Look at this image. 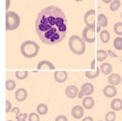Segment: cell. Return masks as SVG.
Masks as SVG:
<instances>
[{"mask_svg":"<svg viewBox=\"0 0 122 121\" xmlns=\"http://www.w3.org/2000/svg\"><path fill=\"white\" fill-rule=\"evenodd\" d=\"M35 26L41 42L52 45L61 42L65 38L68 21L60 8L50 5L39 12Z\"/></svg>","mask_w":122,"mask_h":121,"instance_id":"1","label":"cell"},{"mask_svg":"<svg viewBox=\"0 0 122 121\" xmlns=\"http://www.w3.org/2000/svg\"><path fill=\"white\" fill-rule=\"evenodd\" d=\"M39 45L33 41H25L21 44L20 51L24 57L27 58H35L39 53Z\"/></svg>","mask_w":122,"mask_h":121,"instance_id":"2","label":"cell"},{"mask_svg":"<svg viewBox=\"0 0 122 121\" xmlns=\"http://www.w3.org/2000/svg\"><path fill=\"white\" fill-rule=\"evenodd\" d=\"M85 40L78 35H72L68 41V46L73 53L77 55H81L85 52L86 45Z\"/></svg>","mask_w":122,"mask_h":121,"instance_id":"3","label":"cell"},{"mask_svg":"<svg viewBox=\"0 0 122 121\" xmlns=\"http://www.w3.org/2000/svg\"><path fill=\"white\" fill-rule=\"evenodd\" d=\"M20 25V17L15 12H6L5 28L7 31L15 30Z\"/></svg>","mask_w":122,"mask_h":121,"instance_id":"4","label":"cell"},{"mask_svg":"<svg viewBox=\"0 0 122 121\" xmlns=\"http://www.w3.org/2000/svg\"><path fill=\"white\" fill-rule=\"evenodd\" d=\"M82 39L86 42L93 43L95 41V29L85 27L82 32Z\"/></svg>","mask_w":122,"mask_h":121,"instance_id":"5","label":"cell"},{"mask_svg":"<svg viewBox=\"0 0 122 121\" xmlns=\"http://www.w3.org/2000/svg\"><path fill=\"white\" fill-rule=\"evenodd\" d=\"M84 22L89 28L95 29V10L91 9L86 12L84 16Z\"/></svg>","mask_w":122,"mask_h":121,"instance_id":"6","label":"cell"},{"mask_svg":"<svg viewBox=\"0 0 122 121\" xmlns=\"http://www.w3.org/2000/svg\"><path fill=\"white\" fill-rule=\"evenodd\" d=\"M94 86L91 83H85L81 87V91L78 93V98H81L83 97H88L94 92Z\"/></svg>","mask_w":122,"mask_h":121,"instance_id":"7","label":"cell"},{"mask_svg":"<svg viewBox=\"0 0 122 121\" xmlns=\"http://www.w3.org/2000/svg\"><path fill=\"white\" fill-rule=\"evenodd\" d=\"M78 89L75 85H69L65 89V95L69 99H74L78 94Z\"/></svg>","mask_w":122,"mask_h":121,"instance_id":"8","label":"cell"},{"mask_svg":"<svg viewBox=\"0 0 122 121\" xmlns=\"http://www.w3.org/2000/svg\"><path fill=\"white\" fill-rule=\"evenodd\" d=\"M103 93L104 95L106 97L108 98H112L114 97L117 94V89L115 87V86L114 85H107L104 87L103 90Z\"/></svg>","mask_w":122,"mask_h":121,"instance_id":"9","label":"cell"},{"mask_svg":"<svg viewBox=\"0 0 122 121\" xmlns=\"http://www.w3.org/2000/svg\"><path fill=\"white\" fill-rule=\"evenodd\" d=\"M54 79L58 83H64L68 79V73L65 71H57L54 73Z\"/></svg>","mask_w":122,"mask_h":121,"instance_id":"10","label":"cell"},{"mask_svg":"<svg viewBox=\"0 0 122 121\" xmlns=\"http://www.w3.org/2000/svg\"><path fill=\"white\" fill-rule=\"evenodd\" d=\"M71 116L75 119H81L83 117L84 113H85V110H84V107L81 106H75L74 107L71 109Z\"/></svg>","mask_w":122,"mask_h":121,"instance_id":"11","label":"cell"},{"mask_svg":"<svg viewBox=\"0 0 122 121\" xmlns=\"http://www.w3.org/2000/svg\"><path fill=\"white\" fill-rule=\"evenodd\" d=\"M38 70H55V67L51 62L48 61H41L37 65Z\"/></svg>","mask_w":122,"mask_h":121,"instance_id":"12","label":"cell"},{"mask_svg":"<svg viewBox=\"0 0 122 121\" xmlns=\"http://www.w3.org/2000/svg\"><path fill=\"white\" fill-rule=\"evenodd\" d=\"M27 97H28V93L25 89L19 88L15 91V100L19 102H22L24 101H25Z\"/></svg>","mask_w":122,"mask_h":121,"instance_id":"13","label":"cell"},{"mask_svg":"<svg viewBox=\"0 0 122 121\" xmlns=\"http://www.w3.org/2000/svg\"><path fill=\"white\" fill-rule=\"evenodd\" d=\"M121 80L122 79L121 77V76L116 73L111 74L109 75V77H107V81H108V83L110 84L114 85V86H117L121 82Z\"/></svg>","mask_w":122,"mask_h":121,"instance_id":"14","label":"cell"},{"mask_svg":"<svg viewBox=\"0 0 122 121\" xmlns=\"http://www.w3.org/2000/svg\"><path fill=\"white\" fill-rule=\"evenodd\" d=\"M82 106L86 110H91L95 106V101L92 97L88 96L82 100Z\"/></svg>","mask_w":122,"mask_h":121,"instance_id":"15","label":"cell"},{"mask_svg":"<svg viewBox=\"0 0 122 121\" xmlns=\"http://www.w3.org/2000/svg\"><path fill=\"white\" fill-rule=\"evenodd\" d=\"M111 108L114 111H120L122 110V101L119 98H114L111 102Z\"/></svg>","mask_w":122,"mask_h":121,"instance_id":"16","label":"cell"},{"mask_svg":"<svg viewBox=\"0 0 122 121\" xmlns=\"http://www.w3.org/2000/svg\"><path fill=\"white\" fill-rule=\"evenodd\" d=\"M100 69H101V71H102L103 74L104 75L111 74V72H112V66H111L109 63H107V62L101 64Z\"/></svg>","mask_w":122,"mask_h":121,"instance_id":"17","label":"cell"},{"mask_svg":"<svg viewBox=\"0 0 122 121\" xmlns=\"http://www.w3.org/2000/svg\"><path fill=\"white\" fill-rule=\"evenodd\" d=\"M101 69L97 67V69L95 71H85V77L88 79H94L96 78L97 77H98V75L100 74Z\"/></svg>","mask_w":122,"mask_h":121,"instance_id":"18","label":"cell"},{"mask_svg":"<svg viewBox=\"0 0 122 121\" xmlns=\"http://www.w3.org/2000/svg\"><path fill=\"white\" fill-rule=\"evenodd\" d=\"M107 19L105 15L104 14H99L97 16V24L101 27H106L107 26Z\"/></svg>","mask_w":122,"mask_h":121,"instance_id":"19","label":"cell"},{"mask_svg":"<svg viewBox=\"0 0 122 121\" xmlns=\"http://www.w3.org/2000/svg\"><path fill=\"white\" fill-rule=\"evenodd\" d=\"M97 61H103L106 60V58L108 56V53L104 50H97Z\"/></svg>","mask_w":122,"mask_h":121,"instance_id":"20","label":"cell"},{"mask_svg":"<svg viewBox=\"0 0 122 121\" xmlns=\"http://www.w3.org/2000/svg\"><path fill=\"white\" fill-rule=\"evenodd\" d=\"M37 112L39 115H45L48 112V107L45 103H40L37 106Z\"/></svg>","mask_w":122,"mask_h":121,"instance_id":"21","label":"cell"},{"mask_svg":"<svg viewBox=\"0 0 122 121\" xmlns=\"http://www.w3.org/2000/svg\"><path fill=\"white\" fill-rule=\"evenodd\" d=\"M100 39L103 43H107L110 40V34L107 30H103L101 32Z\"/></svg>","mask_w":122,"mask_h":121,"instance_id":"22","label":"cell"},{"mask_svg":"<svg viewBox=\"0 0 122 121\" xmlns=\"http://www.w3.org/2000/svg\"><path fill=\"white\" fill-rule=\"evenodd\" d=\"M15 74L16 78L19 80H25L29 76V72L27 71H17Z\"/></svg>","mask_w":122,"mask_h":121,"instance_id":"23","label":"cell"},{"mask_svg":"<svg viewBox=\"0 0 122 121\" xmlns=\"http://www.w3.org/2000/svg\"><path fill=\"white\" fill-rule=\"evenodd\" d=\"M16 87V84L13 80H7L5 82V88L7 91H14Z\"/></svg>","mask_w":122,"mask_h":121,"instance_id":"24","label":"cell"},{"mask_svg":"<svg viewBox=\"0 0 122 121\" xmlns=\"http://www.w3.org/2000/svg\"><path fill=\"white\" fill-rule=\"evenodd\" d=\"M114 47L115 49L118 51L122 50V38L121 37H117L114 40Z\"/></svg>","mask_w":122,"mask_h":121,"instance_id":"25","label":"cell"},{"mask_svg":"<svg viewBox=\"0 0 122 121\" xmlns=\"http://www.w3.org/2000/svg\"><path fill=\"white\" fill-rule=\"evenodd\" d=\"M121 2L120 0H114V1H113L110 5L111 11L116 12L117 9H119V8L121 7Z\"/></svg>","mask_w":122,"mask_h":121,"instance_id":"26","label":"cell"},{"mask_svg":"<svg viewBox=\"0 0 122 121\" xmlns=\"http://www.w3.org/2000/svg\"><path fill=\"white\" fill-rule=\"evenodd\" d=\"M114 32L116 34L122 36V22H117L114 25Z\"/></svg>","mask_w":122,"mask_h":121,"instance_id":"27","label":"cell"},{"mask_svg":"<svg viewBox=\"0 0 122 121\" xmlns=\"http://www.w3.org/2000/svg\"><path fill=\"white\" fill-rule=\"evenodd\" d=\"M116 114L114 111L107 112L105 115V121H115Z\"/></svg>","mask_w":122,"mask_h":121,"instance_id":"28","label":"cell"},{"mask_svg":"<svg viewBox=\"0 0 122 121\" xmlns=\"http://www.w3.org/2000/svg\"><path fill=\"white\" fill-rule=\"evenodd\" d=\"M29 121H40V117L36 113H31L29 115Z\"/></svg>","mask_w":122,"mask_h":121,"instance_id":"29","label":"cell"},{"mask_svg":"<svg viewBox=\"0 0 122 121\" xmlns=\"http://www.w3.org/2000/svg\"><path fill=\"white\" fill-rule=\"evenodd\" d=\"M27 117H29L28 113H19V114H17L15 118H16L17 121H25Z\"/></svg>","mask_w":122,"mask_h":121,"instance_id":"30","label":"cell"},{"mask_svg":"<svg viewBox=\"0 0 122 121\" xmlns=\"http://www.w3.org/2000/svg\"><path fill=\"white\" fill-rule=\"evenodd\" d=\"M5 106H6V110H5L6 113H9L12 110V103L8 100L5 101Z\"/></svg>","mask_w":122,"mask_h":121,"instance_id":"31","label":"cell"},{"mask_svg":"<svg viewBox=\"0 0 122 121\" xmlns=\"http://www.w3.org/2000/svg\"><path fill=\"white\" fill-rule=\"evenodd\" d=\"M55 121H68V118L64 115H60L55 118Z\"/></svg>","mask_w":122,"mask_h":121,"instance_id":"32","label":"cell"},{"mask_svg":"<svg viewBox=\"0 0 122 121\" xmlns=\"http://www.w3.org/2000/svg\"><path fill=\"white\" fill-rule=\"evenodd\" d=\"M5 3H6L5 9H6V10H8L9 8L10 7V5H11V0H5Z\"/></svg>","mask_w":122,"mask_h":121,"instance_id":"33","label":"cell"},{"mask_svg":"<svg viewBox=\"0 0 122 121\" xmlns=\"http://www.w3.org/2000/svg\"><path fill=\"white\" fill-rule=\"evenodd\" d=\"M81 121H94V120L92 116H86Z\"/></svg>","mask_w":122,"mask_h":121,"instance_id":"34","label":"cell"},{"mask_svg":"<svg viewBox=\"0 0 122 121\" xmlns=\"http://www.w3.org/2000/svg\"><path fill=\"white\" fill-rule=\"evenodd\" d=\"M107 53H108V54L110 55L111 57H115V58L117 57L116 54H115V53H114L113 51H110V50H109V51H107Z\"/></svg>","mask_w":122,"mask_h":121,"instance_id":"35","label":"cell"},{"mask_svg":"<svg viewBox=\"0 0 122 121\" xmlns=\"http://www.w3.org/2000/svg\"><path fill=\"white\" fill-rule=\"evenodd\" d=\"M91 68H92V70H94V69L95 68V60L94 59L92 62V64H91Z\"/></svg>","mask_w":122,"mask_h":121,"instance_id":"36","label":"cell"},{"mask_svg":"<svg viewBox=\"0 0 122 121\" xmlns=\"http://www.w3.org/2000/svg\"><path fill=\"white\" fill-rule=\"evenodd\" d=\"M11 111L12 112H15L16 113V115H17V113H19V109L18 107H15V108H13V110H12Z\"/></svg>","mask_w":122,"mask_h":121,"instance_id":"37","label":"cell"},{"mask_svg":"<svg viewBox=\"0 0 122 121\" xmlns=\"http://www.w3.org/2000/svg\"><path fill=\"white\" fill-rule=\"evenodd\" d=\"M102 1H103V2L106 3V4H108V3L112 2V0H102Z\"/></svg>","mask_w":122,"mask_h":121,"instance_id":"38","label":"cell"},{"mask_svg":"<svg viewBox=\"0 0 122 121\" xmlns=\"http://www.w3.org/2000/svg\"><path fill=\"white\" fill-rule=\"evenodd\" d=\"M75 1H76V2H81V1H83V0H75Z\"/></svg>","mask_w":122,"mask_h":121,"instance_id":"39","label":"cell"},{"mask_svg":"<svg viewBox=\"0 0 122 121\" xmlns=\"http://www.w3.org/2000/svg\"><path fill=\"white\" fill-rule=\"evenodd\" d=\"M121 19H122V12H121Z\"/></svg>","mask_w":122,"mask_h":121,"instance_id":"40","label":"cell"},{"mask_svg":"<svg viewBox=\"0 0 122 121\" xmlns=\"http://www.w3.org/2000/svg\"><path fill=\"white\" fill-rule=\"evenodd\" d=\"M7 121H12V120H7Z\"/></svg>","mask_w":122,"mask_h":121,"instance_id":"41","label":"cell"},{"mask_svg":"<svg viewBox=\"0 0 122 121\" xmlns=\"http://www.w3.org/2000/svg\"><path fill=\"white\" fill-rule=\"evenodd\" d=\"M121 84H122V80H121Z\"/></svg>","mask_w":122,"mask_h":121,"instance_id":"42","label":"cell"},{"mask_svg":"<svg viewBox=\"0 0 122 121\" xmlns=\"http://www.w3.org/2000/svg\"><path fill=\"white\" fill-rule=\"evenodd\" d=\"M99 121H102V120H99Z\"/></svg>","mask_w":122,"mask_h":121,"instance_id":"43","label":"cell"}]
</instances>
